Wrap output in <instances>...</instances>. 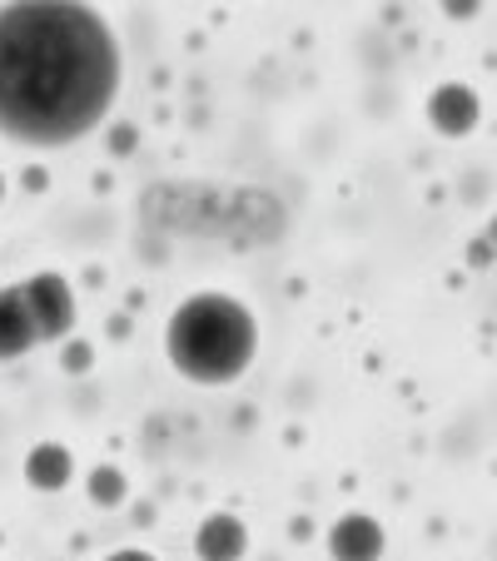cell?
I'll list each match as a JSON object with an SVG mask.
<instances>
[{
	"label": "cell",
	"mask_w": 497,
	"mask_h": 561,
	"mask_svg": "<svg viewBox=\"0 0 497 561\" xmlns=\"http://www.w3.org/2000/svg\"><path fill=\"white\" fill-rule=\"evenodd\" d=\"M125 45L95 5H0V135L25 149H70L120 105Z\"/></svg>",
	"instance_id": "obj_1"
},
{
	"label": "cell",
	"mask_w": 497,
	"mask_h": 561,
	"mask_svg": "<svg viewBox=\"0 0 497 561\" xmlns=\"http://www.w3.org/2000/svg\"><path fill=\"white\" fill-rule=\"evenodd\" d=\"M165 358L194 388H234L259 358L255 308L219 288L180 298L165 323Z\"/></svg>",
	"instance_id": "obj_2"
},
{
	"label": "cell",
	"mask_w": 497,
	"mask_h": 561,
	"mask_svg": "<svg viewBox=\"0 0 497 561\" xmlns=\"http://www.w3.org/2000/svg\"><path fill=\"white\" fill-rule=\"evenodd\" d=\"M25 304H31L35 333H41V348L50 343H65L75 333V318H80V304H75V288L60 268H41V274L21 278Z\"/></svg>",
	"instance_id": "obj_3"
},
{
	"label": "cell",
	"mask_w": 497,
	"mask_h": 561,
	"mask_svg": "<svg viewBox=\"0 0 497 561\" xmlns=\"http://www.w3.org/2000/svg\"><path fill=\"white\" fill-rule=\"evenodd\" d=\"M328 561H383L388 551V531L373 512H343L324 537Z\"/></svg>",
	"instance_id": "obj_4"
},
{
	"label": "cell",
	"mask_w": 497,
	"mask_h": 561,
	"mask_svg": "<svg viewBox=\"0 0 497 561\" xmlns=\"http://www.w3.org/2000/svg\"><path fill=\"white\" fill-rule=\"evenodd\" d=\"M428 125H433V135H443V139L477 135V125H483V100H477V90L463 85V80L438 85L433 95H428Z\"/></svg>",
	"instance_id": "obj_5"
},
{
	"label": "cell",
	"mask_w": 497,
	"mask_h": 561,
	"mask_svg": "<svg viewBox=\"0 0 497 561\" xmlns=\"http://www.w3.org/2000/svg\"><path fill=\"white\" fill-rule=\"evenodd\" d=\"M35 348H41V333H35L25 288L21 284L0 288V363H21L25 353H35Z\"/></svg>",
	"instance_id": "obj_6"
},
{
	"label": "cell",
	"mask_w": 497,
	"mask_h": 561,
	"mask_svg": "<svg viewBox=\"0 0 497 561\" xmlns=\"http://www.w3.org/2000/svg\"><path fill=\"white\" fill-rule=\"evenodd\" d=\"M194 557L200 561H244L249 557V522L234 512H210L194 527Z\"/></svg>",
	"instance_id": "obj_7"
},
{
	"label": "cell",
	"mask_w": 497,
	"mask_h": 561,
	"mask_svg": "<svg viewBox=\"0 0 497 561\" xmlns=\"http://www.w3.org/2000/svg\"><path fill=\"white\" fill-rule=\"evenodd\" d=\"M25 482H31L35 492H45V497L65 492L75 482V453L65 443H35L31 453H25Z\"/></svg>",
	"instance_id": "obj_8"
},
{
	"label": "cell",
	"mask_w": 497,
	"mask_h": 561,
	"mask_svg": "<svg viewBox=\"0 0 497 561\" xmlns=\"http://www.w3.org/2000/svg\"><path fill=\"white\" fill-rule=\"evenodd\" d=\"M86 497L95 502L100 512H115V507H125V497H129V477L120 472L115 462H100V467H90Z\"/></svg>",
	"instance_id": "obj_9"
},
{
	"label": "cell",
	"mask_w": 497,
	"mask_h": 561,
	"mask_svg": "<svg viewBox=\"0 0 497 561\" xmlns=\"http://www.w3.org/2000/svg\"><path fill=\"white\" fill-rule=\"evenodd\" d=\"M90 363H95V348H90V343H70V348H65V373H86Z\"/></svg>",
	"instance_id": "obj_10"
},
{
	"label": "cell",
	"mask_w": 497,
	"mask_h": 561,
	"mask_svg": "<svg viewBox=\"0 0 497 561\" xmlns=\"http://www.w3.org/2000/svg\"><path fill=\"white\" fill-rule=\"evenodd\" d=\"M100 561H159L155 551H145V547H120V551H110V557H100Z\"/></svg>",
	"instance_id": "obj_11"
},
{
	"label": "cell",
	"mask_w": 497,
	"mask_h": 561,
	"mask_svg": "<svg viewBox=\"0 0 497 561\" xmlns=\"http://www.w3.org/2000/svg\"><path fill=\"white\" fill-rule=\"evenodd\" d=\"M0 204H5V174H0Z\"/></svg>",
	"instance_id": "obj_12"
}]
</instances>
